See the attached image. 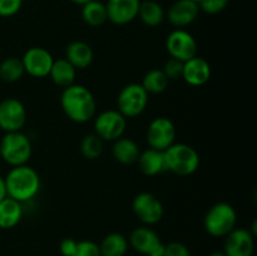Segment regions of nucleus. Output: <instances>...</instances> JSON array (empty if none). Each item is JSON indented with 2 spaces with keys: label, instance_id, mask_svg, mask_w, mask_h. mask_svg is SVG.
Returning <instances> with one entry per match:
<instances>
[{
  "label": "nucleus",
  "instance_id": "nucleus-9",
  "mask_svg": "<svg viewBox=\"0 0 257 256\" xmlns=\"http://www.w3.org/2000/svg\"><path fill=\"white\" fill-rule=\"evenodd\" d=\"M166 49L171 58L185 63L197 55L198 45L190 32L185 29H175L166 39Z\"/></svg>",
  "mask_w": 257,
  "mask_h": 256
},
{
  "label": "nucleus",
  "instance_id": "nucleus-6",
  "mask_svg": "<svg viewBox=\"0 0 257 256\" xmlns=\"http://www.w3.org/2000/svg\"><path fill=\"white\" fill-rule=\"evenodd\" d=\"M150 94L141 83H130L120 89L117 97V110L125 118H135L142 114L148 105Z\"/></svg>",
  "mask_w": 257,
  "mask_h": 256
},
{
  "label": "nucleus",
  "instance_id": "nucleus-17",
  "mask_svg": "<svg viewBox=\"0 0 257 256\" xmlns=\"http://www.w3.org/2000/svg\"><path fill=\"white\" fill-rule=\"evenodd\" d=\"M211 73L210 63L198 55L183 63L182 79L192 87L205 85L210 80Z\"/></svg>",
  "mask_w": 257,
  "mask_h": 256
},
{
  "label": "nucleus",
  "instance_id": "nucleus-12",
  "mask_svg": "<svg viewBox=\"0 0 257 256\" xmlns=\"http://www.w3.org/2000/svg\"><path fill=\"white\" fill-rule=\"evenodd\" d=\"M27 124V109L17 98H5L0 102V130L18 132Z\"/></svg>",
  "mask_w": 257,
  "mask_h": 256
},
{
  "label": "nucleus",
  "instance_id": "nucleus-24",
  "mask_svg": "<svg viewBox=\"0 0 257 256\" xmlns=\"http://www.w3.org/2000/svg\"><path fill=\"white\" fill-rule=\"evenodd\" d=\"M130 243L128 238L119 232H112L105 236L99 243L100 256H125Z\"/></svg>",
  "mask_w": 257,
  "mask_h": 256
},
{
  "label": "nucleus",
  "instance_id": "nucleus-19",
  "mask_svg": "<svg viewBox=\"0 0 257 256\" xmlns=\"http://www.w3.org/2000/svg\"><path fill=\"white\" fill-rule=\"evenodd\" d=\"M65 59L75 69H85L89 67L94 59V52L88 43L82 40H74L65 48Z\"/></svg>",
  "mask_w": 257,
  "mask_h": 256
},
{
  "label": "nucleus",
  "instance_id": "nucleus-5",
  "mask_svg": "<svg viewBox=\"0 0 257 256\" xmlns=\"http://www.w3.org/2000/svg\"><path fill=\"white\" fill-rule=\"evenodd\" d=\"M237 223V212L227 202H218L206 212L203 227L212 237H226Z\"/></svg>",
  "mask_w": 257,
  "mask_h": 256
},
{
  "label": "nucleus",
  "instance_id": "nucleus-20",
  "mask_svg": "<svg viewBox=\"0 0 257 256\" xmlns=\"http://www.w3.org/2000/svg\"><path fill=\"white\" fill-rule=\"evenodd\" d=\"M141 150L137 143L128 137H120L113 142L112 156L120 165L130 166L137 163Z\"/></svg>",
  "mask_w": 257,
  "mask_h": 256
},
{
  "label": "nucleus",
  "instance_id": "nucleus-35",
  "mask_svg": "<svg viewBox=\"0 0 257 256\" xmlns=\"http://www.w3.org/2000/svg\"><path fill=\"white\" fill-rule=\"evenodd\" d=\"M7 196V187H5V180L3 176H0V201L4 200Z\"/></svg>",
  "mask_w": 257,
  "mask_h": 256
},
{
  "label": "nucleus",
  "instance_id": "nucleus-11",
  "mask_svg": "<svg viewBox=\"0 0 257 256\" xmlns=\"http://www.w3.org/2000/svg\"><path fill=\"white\" fill-rule=\"evenodd\" d=\"M131 247L143 256H162L165 243L160 236L148 226H141L135 228L128 237Z\"/></svg>",
  "mask_w": 257,
  "mask_h": 256
},
{
  "label": "nucleus",
  "instance_id": "nucleus-37",
  "mask_svg": "<svg viewBox=\"0 0 257 256\" xmlns=\"http://www.w3.org/2000/svg\"><path fill=\"white\" fill-rule=\"evenodd\" d=\"M210 256H226L223 251H213L210 253Z\"/></svg>",
  "mask_w": 257,
  "mask_h": 256
},
{
  "label": "nucleus",
  "instance_id": "nucleus-30",
  "mask_svg": "<svg viewBox=\"0 0 257 256\" xmlns=\"http://www.w3.org/2000/svg\"><path fill=\"white\" fill-rule=\"evenodd\" d=\"M228 4H230V0H202L198 7H200V12L215 15L223 12L228 7Z\"/></svg>",
  "mask_w": 257,
  "mask_h": 256
},
{
  "label": "nucleus",
  "instance_id": "nucleus-22",
  "mask_svg": "<svg viewBox=\"0 0 257 256\" xmlns=\"http://www.w3.org/2000/svg\"><path fill=\"white\" fill-rule=\"evenodd\" d=\"M23 217V206L18 201L5 197L0 201V228L9 230L15 227Z\"/></svg>",
  "mask_w": 257,
  "mask_h": 256
},
{
  "label": "nucleus",
  "instance_id": "nucleus-2",
  "mask_svg": "<svg viewBox=\"0 0 257 256\" xmlns=\"http://www.w3.org/2000/svg\"><path fill=\"white\" fill-rule=\"evenodd\" d=\"M7 196L24 203L34 198L40 191V177L37 171L28 165L12 167L4 177Z\"/></svg>",
  "mask_w": 257,
  "mask_h": 256
},
{
  "label": "nucleus",
  "instance_id": "nucleus-14",
  "mask_svg": "<svg viewBox=\"0 0 257 256\" xmlns=\"http://www.w3.org/2000/svg\"><path fill=\"white\" fill-rule=\"evenodd\" d=\"M252 233L247 228L236 227L225 237L223 252L226 256H252L253 242Z\"/></svg>",
  "mask_w": 257,
  "mask_h": 256
},
{
  "label": "nucleus",
  "instance_id": "nucleus-4",
  "mask_svg": "<svg viewBox=\"0 0 257 256\" xmlns=\"http://www.w3.org/2000/svg\"><path fill=\"white\" fill-rule=\"evenodd\" d=\"M32 152V142L22 131L7 132L0 141V157L12 167L27 165Z\"/></svg>",
  "mask_w": 257,
  "mask_h": 256
},
{
  "label": "nucleus",
  "instance_id": "nucleus-1",
  "mask_svg": "<svg viewBox=\"0 0 257 256\" xmlns=\"http://www.w3.org/2000/svg\"><path fill=\"white\" fill-rule=\"evenodd\" d=\"M60 107L70 120L75 123H87L95 117L97 100L85 85L74 83L63 89Z\"/></svg>",
  "mask_w": 257,
  "mask_h": 256
},
{
  "label": "nucleus",
  "instance_id": "nucleus-3",
  "mask_svg": "<svg viewBox=\"0 0 257 256\" xmlns=\"http://www.w3.org/2000/svg\"><path fill=\"white\" fill-rule=\"evenodd\" d=\"M167 171L177 176H191L200 167V155L186 143H173L165 151Z\"/></svg>",
  "mask_w": 257,
  "mask_h": 256
},
{
  "label": "nucleus",
  "instance_id": "nucleus-23",
  "mask_svg": "<svg viewBox=\"0 0 257 256\" xmlns=\"http://www.w3.org/2000/svg\"><path fill=\"white\" fill-rule=\"evenodd\" d=\"M141 22L151 28L158 27L166 19V12L162 5L156 0H141L138 17Z\"/></svg>",
  "mask_w": 257,
  "mask_h": 256
},
{
  "label": "nucleus",
  "instance_id": "nucleus-38",
  "mask_svg": "<svg viewBox=\"0 0 257 256\" xmlns=\"http://www.w3.org/2000/svg\"><path fill=\"white\" fill-rule=\"evenodd\" d=\"M191 2L196 3V4H197V5H198V4H200V3H201V2H202V0H191Z\"/></svg>",
  "mask_w": 257,
  "mask_h": 256
},
{
  "label": "nucleus",
  "instance_id": "nucleus-8",
  "mask_svg": "<svg viewBox=\"0 0 257 256\" xmlns=\"http://www.w3.org/2000/svg\"><path fill=\"white\" fill-rule=\"evenodd\" d=\"M176 136L175 123L167 117H157L148 124L146 140L150 148L166 151L175 143Z\"/></svg>",
  "mask_w": 257,
  "mask_h": 256
},
{
  "label": "nucleus",
  "instance_id": "nucleus-29",
  "mask_svg": "<svg viewBox=\"0 0 257 256\" xmlns=\"http://www.w3.org/2000/svg\"><path fill=\"white\" fill-rule=\"evenodd\" d=\"M162 72L165 73V75L167 77L168 80L180 79V78H182L183 62L170 58V59L165 63V65H163Z\"/></svg>",
  "mask_w": 257,
  "mask_h": 256
},
{
  "label": "nucleus",
  "instance_id": "nucleus-7",
  "mask_svg": "<svg viewBox=\"0 0 257 256\" xmlns=\"http://www.w3.org/2000/svg\"><path fill=\"white\" fill-rule=\"evenodd\" d=\"M127 118L117 109H107L94 117V133L104 142H114L123 137Z\"/></svg>",
  "mask_w": 257,
  "mask_h": 256
},
{
  "label": "nucleus",
  "instance_id": "nucleus-27",
  "mask_svg": "<svg viewBox=\"0 0 257 256\" xmlns=\"http://www.w3.org/2000/svg\"><path fill=\"white\" fill-rule=\"evenodd\" d=\"M25 74L20 58L10 57L0 63V79L5 83H15Z\"/></svg>",
  "mask_w": 257,
  "mask_h": 256
},
{
  "label": "nucleus",
  "instance_id": "nucleus-16",
  "mask_svg": "<svg viewBox=\"0 0 257 256\" xmlns=\"http://www.w3.org/2000/svg\"><path fill=\"white\" fill-rule=\"evenodd\" d=\"M200 14V7L191 0H176L167 10V20L176 29L192 24Z\"/></svg>",
  "mask_w": 257,
  "mask_h": 256
},
{
  "label": "nucleus",
  "instance_id": "nucleus-28",
  "mask_svg": "<svg viewBox=\"0 0 257 256\" xmlns=\"http://www.w3.org/2000/svg\"><path fill=\"white\" fill-rule=\"evenodd\" d=\"M103 143L104 141L98 137L95 133L87 135L80 142V153L87 160H97L103 153Z\"/></svg>",
  "mask_w": 257,
  "mask_h": 256
},
{
  "label": "nucleus",
  "instance_id": "nucleus-32",
  "mask_svg": "<svg viewBox=\"0 0 257 256\" xmlns=\"http://www.w3.org/2000/svg\"><path fill=\"white\" fill-rule=\"evenodd\" d=\"M23 0H0V17H14L22 9Z\"/></svg>",
  "mask_w": 257,
  "mask_h": 256
},
{
  "label": "nucleus",
  "instance_id": "nucleus-18",
  "mask_svg": "<svg viewBox=\"0 0 257 256\" xmlns=\"http://www.w3.org/2000/svg\"><path fill=\"white\" fill-rule=\"evenodd\" d=\"M137 163L141 172L146 176H157L167 172L165 151L147 148L140 153Z\"/></svg>",
  "mask_w": 257,
  "mask_h": 256
},
{
  "label": "nucleus",
  "instance_id": "nucleus-31",
  "mask_svg": "<svg viewBox=\"0 0 257 256\" xmlns=\"http://www.w3.org/2000/svg\"><path fill=\"white\" fill-rule=\"evenodd\" d=\"M73 256H100L99 245L90 240L78 241L77 248Z\"/></svg>",
  "mask_w": 257,
  "mask_h": 256
},
{
  "label": "nucleus",
  "instance_id": "nucleus-10",
  "mask_svg": "<svg viewBox=\"0 0 257 256\" xmlns=\"http://www.w3.org/2000/svg\"><path fill=\"white\" fill-rule=\"evenodd\" d=\"M132 210L136 217L145 226H152L160 222L165 213L162 202L153 193L141 192L133 198Z\"/></svg>",
  "mask_w": 257,
  "mask_h": 256
},
{
  "label": "nucleus",
  "instance_id": "nucleus-15",
  "mask_svg": "<svg viewBox=\"0 0 257 256\" xmlns=\"http://www.w3.org/2000/svg\"><path fill=\"white\" fill-rule=\"evenodd\" d=\"M141 0H107V18L115 25H125L138 17Z\"/></svg>",
  "mask_w": 257,
  "mask_h": 256
},
{
  "label": "nucleus",
  "instance_id": "nucleus-21",
  "mask_svg": "<svg viewBox=\"0 0 257 256\" xmlns=\"http://www.w3.org/2000/svg\"><path fill=\"white\" fill-rule=\"evenodd\" d=\"M48 77H50L52 82L58 87L67 88L75 83L77 69L65 58H62L54 60Z\"/></svg>",
  "mask_w": 257,
  "mask_h": 256
},
{
  "label": "nucleus",
  "instance_id": "nucleus-26",
  "mask_svg": "<svg viewBox=\"0 0 257 256\" xmlns=\"http://www.w3.org/2000/svg\"><path fill=\"white\" fill-rule=\"evenodd\" d=\"M170 80L162 72V69H151L143 77L142 85L148 94H161L168 88Z\"/></svg>",
  "mask_w": 257,
  "mask_h": 256
},
{
  "label": "nucleus",
  "instance_id": "nucleus-34",
  "mask_svg": "<svg viewBox=\"0 0 257 256\" xmlns=\"http://www.w3.org/2000/svg\"><path fill=\"white\" fill-rule=\"evenodd\" d=\"M77 242L78 241H75L74 238H63L62 242H60L59 245L60 253H62L63 256H73L75 252V248H77Z\"/></svg>",
  "mask_w": 257,
  "mask_h": 256
},
{
  "label": "nucleus",
  "instance_id": "nucleus-33",
  "mask_svg": "<svg viewBox=\"0 0 257 256\" xmlns=\"http://www.w3.org/2000/svg\"><path fill=\"white\" fill-rule=\"evenodd\" d=\"M162 256H192L191 255L190 250L186 245L181 242H173L167 243L165 245V250H163Z\"/></svg>",
  "mask_w": 257,
  "mask_h": 256
},
{
  "label": "nucleus",
  "instance_id": "nucleus-25",
  "mask_svg": "<svg viewBox=\"0 0 257 256\" xmlns=\"http://www.w3.org/2000/svg\"><path fill=\"white\" fill-rule=\"evenodd\" d=\"M80 14H82L83 22L93 28L100 27L108 20L105 4L99 0H90V2L82 5Z\"/></svg>",
  "mask_w": 257,
  "mask_h": 256
},
{
  "label": "nucleus",
  "instance_id": "nucleus-36",
  "mask_svg": "<svg viewBox=\"0 0 257 256\" xmlns=\"http://www.w3.org/2000/svg\"><path fill=\"white\" fill-rule=\"evenodd\" d=\"M70 2L74 3V4H77V5H80V7H82V5H84L85 3L90 2V0H70Z\"/></svg>",
  "mask_w": 257,
  "mask_h": 256
},
{
  "label": "nucleus",
  "instance_id": "nucleus-13",
  "mask_svg": "<svg viewBox=\"0 0 257 256\" xmlns=\"http://www.w3.org/2000/svg\"><path fill=\"white\" fill-rule=\"evenodd\" d=\"M27 74L34 78H45L49 75L54 58L42 47L29 48L20 58Z\"/></svg>",
  "mask_w": 257,
  "mask_h": 256
}]
</instances>
